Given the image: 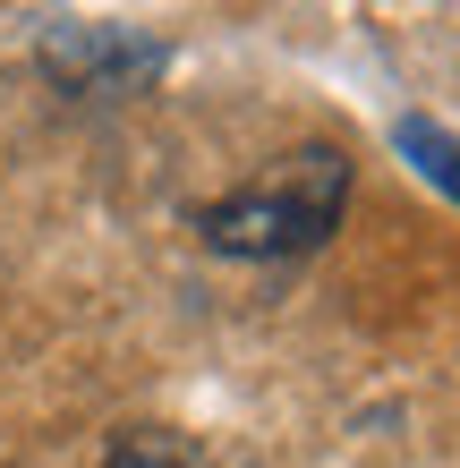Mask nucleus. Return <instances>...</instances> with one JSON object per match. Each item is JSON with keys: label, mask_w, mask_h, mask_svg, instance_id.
I'll use <instances>...</instances> for the list:
<instances>
[{"label": "nucleus", "mask_w": 460, "mask_h": 468, "mask_svg": "<svg viewBox=\"0 0 460 468\" xmlns=\"http://www.w3.org/2000/svg\"><path fill=\"white\" fill-rule=\"evenodd\" d=\"M341 197H349V154L341 145H299L282 154L264 179L230 187L197 213V239L213 256H239V264H282V256H316L341 222Z\"/></svg>", "instance_id": "nucleus-1"}, {"label": "nucleus", "mask_w": 460, "mask_h": 468, "mask_svg": "<svg viewBox=\"0 0 460 468\" xmlns=\"http://www.w3.org/2000/svg\"><path fill=\"white\" fill-rule=\"evenodd\" d=\"M35 60L51 86H69V94H137L162 77V51L145 26H112V17H51L43 35H35Z\"/></svg>", "instance_id": "nucleus-2"}, {"label": "nucleus", "mask_w": 460, "mask_h": 468, "mask_svg": "<svg viewBox=\"0 0 460 468\" xmlns=\"http://www.w3.org/2000/svg\"><path fill=\"white\" fill-rule=\"evenodd\" d=\"M392 145H401V162H418V171H426V187H444V197L460 205V136H452L444 120L401 112V120H392Z\"/></svg>", "instance_id": "nucleus-3"}, {"label": "nucleus", "mask_w": 460, "mask_h": 468, "mask_svg": "<svg viewBox=\"0 0 460 468\" xmlns=\"http://www.w3.org/2000/svg\"><path fill=\"white\" fill-rule=\"evenodd\" d=\"M102 468H187V460H179V452H162V443H120Z\"/></svg>", "instance_id": "nucleus-4"}]
</instances>
